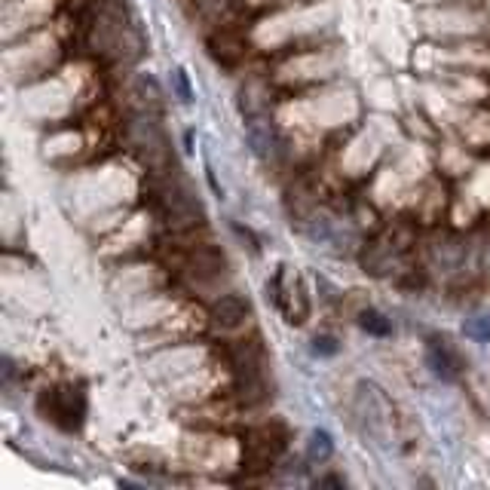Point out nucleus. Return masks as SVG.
I'll use <instances>...</instances> for the list:
<instances>
[{"label": "nucleus", "instance_id": "6e6552de", "mask_svg": "<svg viewBox=\"0 0 490 490\" xmlns=\"http://www.w3.org/2000/svg\"><path fill=\"white\" fill-rule=\"evenodd\" d=\"M132 98H135L138 111H150V114H160L163 108V89L154 77H138L132 86Z\"/></svg>", "mask_w": 490, "mask_h": 490}, {"label": "nucleus", "instance_id": "ddd939ff", "mask_svg": "<svg viewBox=\"0 0 490 490\" xmlns=\"http://www.w3.org/2000/svg\"><path fill=\"white\" fill-rule=\"evenodd\" d=\"M175 83H178V92H181V102H190V86H188L184 71H175Z\"/></svg>", "mask_w": 490, "mask_h": 490}, {"label": "nucleus", "instance_id": "1a4fd4ad", "mask_svg": "<svg viewBox=\"0 0 490 490\" xmlns=\"http://www.w3.org/2000/svg\"><path fill=\"white\" fill-rule=\"evenodd\" d=\"M331 454H334V441H331V435L325 433V429H316V433L310 435V460L325 463Z\"/></svg>", "mask_w": 490, "mask_h": 490}, {"label": "nucleus", "instance_id": "7ed1b4c3", "mask_svg": "<svg viewBox=\"0 0 490 490\" xmlns=\"http://www.w3.org/2000/svg\"><path fill=\"white\" fill-rule=\"evenodd\" d=\"M43 420L58 426L62 433H77L86 420V395L80 387H52L37 399Z\"/></svg>", "mask_w": 490, "mask_h": 490}, {"label": "nucleus", "instance_id": "423d86ee", "mask_svg": "<svg viewBox=\"0 0 490 490\" xmlns=\"http://www.w3.org/2000/svg\"><path fill=\"white\" fill-rule=\"evenodd\" d=\"M211 325L221 331H236L251 316V303L242 295H224L211 303Z\"/></svg>", "mask_w": 490, "mask_h": 490}, {"label": "nucleus", "instance_id": "20e7f679", "mask_svg": "<svg viewBox=\"0 0 490 490\" xmlns=\"http://www.w3.org/2000/svg\"><path fill=\"white\" fill-rule=\"evenodd\" d=\"M288 426L279 420L257 423L245 433V466L249 469H270L288 448Z\"/></svg>", "mask_w": 490, "mask_h": 490}, {"label": "nucleus", "instance_id": "0eeeda50", "mask_svg": "<svg viewBox=\"0 0 490 490\" xmlns=\"http://www.w3.org/2000/svg\"><path fill=\"white\" fill-rule=\"evenodd\" d=\"M426 362H429V368H433V374L441 377V380H454L456 368H460V362H456V356L445 347V341H429Z\"/></svg>", "mask_w": 490, "mask_h": 490}, {"label": "nucleus", "instance_id": "f03ea898", "mask_svg": "<svg viewBox=\"0 0 490 490\" xmlns=\"http://www.w3.org/2000/svg\"><path fill=\"white\" fill-rule=\"evenodd\" d=\"M126 135H129V148L135 150V157L142 160L150 178H169L178 172L172 142L160 123V114L135 111L129 126H126Z\"/></svg>", "mask_w": 490, "mask_h": 490}, {"label": "nucleus", "instance_id": "39448f33", "mask_svg": "<svg viewBox=\"0 0 490 490\" xmlns=\"http://www.w3.org/2000/svg\"><path fill=\"white\" fill-rule=\"evenodd\" d=\"M227 255L218 245H196L188 255V261H184V276L190 282H196V286H211L221 276H227Z\"/></svg>", "mask_w": 490, "mask_h": 490}, {"label": "nucleus", "instance_id": "9d476101", "mask_svg": "<svg viewBox=\"0 0 490 490\" xmlns=\"http://www.w3.org/2000/svg\"><path fill=\"white\" fill-rule=\"evenodd\" d=\"M362 319V328L368 331V334H377V337H387L389 331H393V325H389L387 319H383L380 313H377V310H365V313L359 316Z\"/></svg>", "mask_w": 490, "mask_h": 490}, {"label": "nucleus", "instance_id": "f257e3e1", "mask_svg": "<svg viewBox=\"0 0 490 490\" xmlns=\"http://www.w3.org/2000/svg\"><path fill=\"white\" fill-rule=\"evenodd\" d=\"M148 196H150V205H154V215L160 218V224L169 227L172 234L194 230L205 221V209H203L200 196H196L178 175L150 178Z\"/></svg>", "mask_w": 490, "mask_h": 490}, {"label": "nucleus", "instance_id": "f8f14e48", "mask_svg": "<svg viewBox=\"0 0 490 490\" xmlns=\"http://www.w3.org/2000/svg\"><path fill=\"white\" fill-rule=\"evenodd\" d=\"M313 349H316V353H322V356H334L337 353V343H334V337H316Z\"/></svg>", "mask_w": 490, "mask_h": 490}, {"label": "nucleus", "instance_id": "9b49d317", "mask_svg": "<svg viewBox=\"0 0 490 490\" xmlns=\"http://www.w3.org/2000/svg\"><path fill=\"white\" fill-rule=\"evenodd\" d=\"M466 334L475 337V341H490V316H481V319L469 322V325H466Z\"/></svg>", "mask_w": 490, "mask_h": 490}, {"label": "nucleus", "instance_id": "4468645a", "mask_svg": "<svg viewBox=\"0 0 490 490\" xmlns=\"http://www.w3.org/2000/svg\"><path fill=\"white\" fill-rule=\"evenodd\" d=\"M319 485H334V487H343V479H322Z\"/></svg>", "mask_w": 490, "mask_h": 490}]
</instances>
